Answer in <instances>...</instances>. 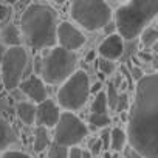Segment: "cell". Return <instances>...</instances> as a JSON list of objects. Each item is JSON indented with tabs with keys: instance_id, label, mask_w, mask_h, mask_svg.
<instances>
[{
	"instance_id": "484cf974",
	"label": "cell",
	"mask_w": 158,
	"mask_h": 158,
	"mask_svg": "<svg viewBox=\"0 0 158 158\" xmlns=\"http://www.w3.org/2000/svg\"><path fill=\"white\" fill-rule=\"evenodd\" d=\"M127 102H129V99H127V95H126V93L118 95V102H116L115 112H124V110L127 109Z\"/></svg>"
},
{
	"instance_id": "4dcf8cb0",
	"label": "cell",
	"mask_w": 158,
	"mask_h": 158,
	"mask_svg": "<svg viewBox=\"0 0 158 158\" xmlns=\"http://www.w3.org/2000/svg\"><path fill=\"white\" fill-rule=\"evenodd\" d=\"M132 73H133V76L136 77V81H139V79L143 77V74H141V70H139V68H133V70H132Z\"/></svg>"
},
{
	"instance_id": "277c9868",
	"label": "cell",
	"mask_w": 158,
	"mask_h": 158,
	"mask_svg": "<svg viewBox=\"0 0 158 158\" xmlns=\"http://www.w3.org/2000/svg\"><path fill=\"white\" fill-rule=\"evenodd\" d=\"M77 56L73 51H67L60 47H53L42 59L40 74L42 82L56 85L62 84L76 71Z\"/></svg>"
},
{
	"instance_id": "4fadbf2b",
	"label": "cell",
	"mask_w": 158,
	"mask_h": 158,
	"mask_svg": "<svg viewBox=\"0 0 158 158\" xmlns=\"http://www.w3.org/2000/svg\"><path fill=\"white\" fill-rule=\"evenodd\" d=\"M16 139H17L16 138V132L11 127V124L6 119L0 118V150H3L10 144L16 143Z\"/></svg>"
},
{
	"instance_id": "8fae6325",
	"label": "cell",
	"mask_w": 158,
	"mask_h": 158,
	"mask_svg": "<svg viewBox=\"0 0 158 158\" xmlns=\"http://www.w3.org/2000/svg\"><path fill=\"white\" fill-rule=\"evenodd\" d=\"M19 89L34 102L40 104L45 99H48V90L45 87V84L42 82V79L37 76H30L28 79L22 81L19 84Z\"/></svg>"
},
{
	"instance_id": "9a60e30c",
	"label": "cell",
	"mask_w": 158,
	"mask_h": 158,
	"mask_svg": "<svg viewBox=\"0 0 158 158\" xmlns=\"http://www.w3.org/2000/svg\"><path fill=\"white\" fill-rule=\"evenodd\" d=\"M16 113L19 116V119L27 124V126H31L34 124V118H36V107L30 102H19L16 106Z\"/></svg>"
},
{
	"instance_id": "d4e9b609",
	"label": "cell",
	"mask_w": 158,
	"mask_h": 158,
	"mask_svg": "<svg viewBox=\"0 0 158 158\" xmlns=\"http://www.w3.org/2000/svg\"><path fill=\"white\" fill-rule=\"evenodd\" d=\"M13 14V8L10 5H5V3H0V22L6 20L8 17H11Z\"/></svg>"
},
{
	"instance_id": "7402d4cb",
	"label": "cell",
	"mask_w": 158,
	"mask_h": 158,
	"mask_svg": "<svg viewBox=\"0 0 158 158\" xmlns=\"http://www.w3.org/2000/svg\"><path fill=\"white\" fill-rule=\"evenodd\" d=\"M106 101H107V109L115 110L116 109V102H118V93H116V87L115 85H109V90L106 93Z\"/></svg>"
},
{
	"instance_id": "6da1fadb",
	"label": "cell",
	"mask_w": 158,
	"mask_h": 158,
	"mask_svg": "<svg viewBox=\"0 0 158 158\" xmlns=\"http://www.w3.org/2000/svg\"><path fill=\"white\" fill-rule=\"evenodd\" d=\"M126 136L130 147L143 158H158V76L155 73L136 81Z\"/></svg>"
},
{
	"instance_id": "f546056e",
	"label": "cell",
	"mask_w": 158,
	"mask_h": 158,
	"mask_svg": "<svg viewBox=\"0 0 158 158\" xmlns=\"http://www.w3.org/2000/svg\"><path fill=\"white\" fill-rule=\"evenodd\" d=\"M126 156H127V158H143V156H141L136 150H133L132 147H129V149L126 150Z\"/></svg>"
},
{
	"instance_id": "44dd1931",
	"label": "cell",
	"mask_w": 158,
	"mask_h": 158,
	"mask_svg": "<svg viewBox=\"0 0 158 158\" xmlns=\"http://www.w3.org/2000/svg\"><path fill=\"white\" fill-rule=\"evenodd\" d=\"M48 158H68V149L64 146H59L56 143H50Z\"/></svg>"
},
{
	"instance_id": "9c48e42d",
	"label": "cell",
	"mask_w": 158,
	"mask_h": 158,
	"mask_svg": "<svg viewBox=\"0 0 158 158\" xmlns=\"http://www.w3.org/2000/svg\"><path fill=\"white\" fill-rule=\"evenodd\" d=\"M56 42H59L60 48L74 53V50H79L85 44V37L70 22H62L56 30Z\"/></svg>"
},
{
	"instance_id": "2e32d148",
	"label": "cell",
	"mask_w": 158,
	"mask_h": 158,
	"mask_svg": "<svg viewBox=\"0 0 158 158\" xmlns=\"http://www.w3.org/2000/svg\"><path fill=\"white\" fill-rule=\"evenodd\" d=\"M126 144H127V136H126V132L119 127H115L110 130V147L113 152H121L126 149Z\"/></svg>"
},
{
	"instance_id": "603a6c76",
	"label": "cell",
	"mask_w": 158,
	"mask_h": 158,
	"mask_svg": "<svg viewBox=\"0 0 158 158\" xmlns=\"http://www.w3.org/2000/svg\"><path fill=\"white\" fill-rule=\"evenodd\" d=\"M98 67H99V71L101 74H112L115 71V64L110 62V60H106V59H99L98 60Z\"/></svg>"
},
{
	"instance_id": "f1b7e54d",
	"label": "cell",
	"mask_w": 158,
	"mask_h": 158,
	"mask_svg": "<svg viewBox=\"0 0 158 158\" xmlns=\"http://www.w3.org/2000/svg\"><path fill=\"white\" fill-rule=\"evenodd\" d=\"M68 158H81V149L79 147L68 149Z\"/></svg>"
},
{
	"instance_id": "3957f363",
	"label": "cell",
	"mask_w": 158,
	"mask_h": 158,
	"mask_svg": "<svg viewBox=\"0 0 158 158\" xmlns=\"http://www.w3.org/2000/svg\"><path fill=\"white\" fill-rule=\"evenodd\" d=\"M158 0H130L115 10V28L121 39H133L156 17Z\"/></svg>"
},
{
	"instance_id": "7c38bea8",
	"label": "cell",
	"mask_w": 158,
	"mask_h": 158,
	"mask_svg": "<svg viewBox=\"0 0 158 158\" xmlns=\"http://www.w3.org/2000/svg\"><path fill=\"white\" fill-rule=\"evenodd\" d=\"M123 51H124V44H123V39L116 33L107 36L98 48L101 59H106V60H110V62L121 57Z\"/></svg>"
},
{
	"instance_id": "836d02e7",
	"label": "cell",
	"mask_w": 158,
	"mask_h": 158,
	"mask_svg": "<svg viewBox=\"0 0 158 158\" xmlns=\"http://www.w3.org/2000/svg\"><path fill=\"white\" fill-rule=\"evenodd\" d=\"M3 54H5V50H3V47L0 45V64H2V59H3Z\"/></svg>"
},
{
	"instance_id": "e0dca14e",
	"label": "cell",
	"mask_w": 158,
	"mask_h": 158,
	"mask_svg": "<svg viewBox=\"0 0 158 158\" xmlns=\"http://www.w3.org/2000/svg\"><path fill=\"white\" fill-rule=\"evenodd\" d=\"M50 146V133L44 127H36L34 130V139H33V149L34 152H42Z\"/></svg>"
},
{
	"instance_id": "52a82bcc",
	"label": "cell",
	"mask_w": 158,
	"mask_h": 158,
	"mask_svg": "<svg viewBox=\"0 0 158 158\" xmlns=\"http://www.w3.org/2000/svg\"><path fill=\"white\" fill-rule=\"evenodd\" d=\"M89 135V127L71 112H60L59 121L54 126V141L67 149L77 147Z\"/></svg>"
},
{
	"instance_id": "cb8c5ba5",
	"label": "cell",
	"mask_w": 158,
	"mask_h": 158,
	"mask_svg": "<svg viewBox=\"0 0 158 158\" xmlns=\"http://www.w3.org/2000/svg\"><path fill=\"white\" fill-rule=\"evenodd\" d=\"M89 152L92 153V156H98V155L102 152V143H101L99 138H96V139H93V141L90 143V150H89Z\"/></svg>"
},
{
	"instance_id": "d6986e66",
	"label": "cell",
	"mask_w": 158,
	"mask_h": 158,
	"mask_svg": "<svg viewBox=\"0 0 158 158\" xmlns=\"http://www.w3.org/2000/svg\"><path fill=\"white\" fill-rule=\"evenodd\" d=\"M90 113H99V115H106L107 113V101H106V93L104 92H99L95 96Z\"/></svg>"
},
{
	"instance_id": "4316f807",
	"label": "cell",
	"mask_w": 158,
	"mask_h": 158,
	"mask_svg": "<svg viewBox=\"0 0 158 158\" xmlns=\"http://www.w3.org/2000/svg\"><path fill=\"white\" fill-rule=\"evenodd\" d=\"M2 158H31V156L28 153H23L19 150H6V152H3Z\"/></svg>"
},
{
	"instance_id": "83f0119b",
	"label": "cell",
	"mask_w": 158,
	"mask_h": 158,
	"mask_svg": "<svg viewBox=\"0 0 158 158\" xmlns=\"http://www.w3.org/2000/svg\"><path fill=\"white\" fill-rule=\"evenodd\" d=\"M99 139H101V143H102V149H109V141H110V130H104Z\"/></svg>"
},
{
	"instance_id": "1f68e13d",
	"label": "cell",
	"mask_w": 158,
	"mask_h": 158,
	"mask_svg": "<svg viewBox=\"0 0 158 158\" xmlns=\"http://www.w3.org/2000/svg\"><path fill=\"white\" fill-rule=\"evenodd\" d=\"M139 57L144 59V60H147V62H152V56L149 53H139Z\"/></svg>"
},
{
	"instance_id": "30bf717a",
	"label": "cell",
	"mask_w": 158,
	"mask_h": 158,
	"mask_svg": "<svg viewBox=\"0 0 158 158\" xmlns=\"http://www.w3.org/2000/svg\"><path fill=\"white\" fill-rule=\"evenodd\" d=\"M59 116H60V112H59L57 104L53 99L48 98L44 102L37 104L34 121L37 123V127H44V129L48 130V129H51V127H54L57 124Z\"/></svg>"
},
{
	"instance_id": "e575fe53",
	"label": "cell",
	"mask_w": 158,
	"mask_h": 158,
	"mask_svg": "<svg viewBox=\"0 0 158 158\" xmlns=\"http://www.w3.org/2000/svg\"><path fill=\"white\" fill-rule=\"evenodd\" d=\"M95 54H96V53H95V51H92V53H90V54L87 56V59H89V60H92V59L95 57Z\"/></svg>"
},
{
	"instance_id": "ffe728a7",
	"label": "cell",
	"mask_w": 158,
	"mask_h": 158,
	"mask_svg": "<svg viewBox=\"0 0 158 158\" xmlns=\"http://www.w3.org/2000/svg\"><path fill=\"white\" fill-rule=\"evenodd\" d=\"M89 124L92 126V129H104L110 124V118L109 115H99V113H90L89 116Z\"/></svg>"
},
{
	"instance_id": "5b68a950",
	"label": "cell",
	"mask_w": 158,
	"mask_h": 158,
	"mask_svg": "<svg viewBox=\"0 0 158 158\" xmlns=\"http://www.w3.org/2000/svg\"><path fill=\"white\" fill-rule=\"evenodd\" d=\"M71 19L87 31L102 30L112 20V8L106 2L96 0H76L70 5Z\"/></svg>"
},
{
	"instance_id": "d6a6232c",
	"label": "cell",
	"mask_w": 158,
	"mask_h": 158,
	"mask_svg": "<svg viewBox=\"0 0 158 158\" xmlns=\"http://www.w3.org/2000/svg\"><path fill=\"white\" fill-rule=\"evenodd\" d=\"M81 158H93L89 150H81Z\"/></svg>"
},
{
	"instance_id": "d590c367",
	"label": "cell",
	"mask_w": 158,
	"mask_h": 158,
	"mask_svg": "<svg viewBox=\"0 0 158 158\" xmlns=\"http://www.w3.org/2000/svg\"><path fill=\"white\" fill-rule=\"evenodd\" d=\"M99 87H101V84L98 82V84L95 85V89H93V92H99Z\"/></svg>"
},
{
	"instance_id": "ba28073f",
	"label": "cell",
	"mask_w": 158,
	"mask_h": 158,
	"mask_svg": "<svg viewBox=\"0 0 158 158\" xmlns=\"http://www.w3.org/2000/svg\"><path fill=\"white\" fill-rule=\"evenodd\" d=\"M28 64V54L23 47L8 48L2 59V82L6 90H13L19 87L22 82V76Z\"/></svg>"
},
{
	"instance_id": "7a4b0ae2",
	"label": "cell",
	"mask_w": 158,
	"mask_h": 158,
	"mask_svg": "<svg viewBox=\"0 0 158 158\" xmlns=\"http://www.w3.org/2000/svg\"><path fill=\"white\" fill-rule=\"evenodd\" d=\"M20 30L25 42L33 50H44L56 47V13L50 5L31 3L22 14Z\"/></svg>"
},
{
	"instance_id": "8992f818",
	"label": "cell",
	"mask_w": 158,
	"mask_h": 158,
	"mask_svg": "<svg viewBox=\"0 0 158 158\" xmlns=\"http://www.w3.org/2000/svg\"><path fill=\"white\" fill-rule=\"evenodd\" d=\"M90 96V79L84 70H76L57 90V102L65 112L82 109ZM57 106V107H59Z\"/></svg>"
},
{
	"instance_id": "ac0fdd59",
	"label": "cell",
	"mask_w": 158,
	"mask_h": 158,
	"mask_svg": "<svg viewBox=\"0 0 158 158\" xmlns=\"http://www.w3.org/2000/svg\"><path fill=\"white\" fill-rule=\"evenodd\" d=\"M139 36H141V45H143L146 50L153 48V47L156 45L158 31H156V27H155V25H149L147 28H144Z\"/></svg>"
},
{
	"instance_id": "5bb4252c",
	"label": "cell",
	"mask_w": 158,
	"mask_h": 158,
	"mask_svg": "<svg viewBox=\"0 0 158 158\" xmlns=\"http://www.w3.org/2000/svg\"><path fill=\"white\" fill-rule=\"evenodd\" d=\"M0 37H2V42H3L6 47H10V48H13V47H20V30H19L16 25H13V23L6 25V27L2 30V34H0Z\"/></svg>"
},
{
	"instance_id": "8d00e7d4",
	"label": "cell",
	"mask_w": 158,
	"mask_h": 158,
	"mask_svg": "<svg viewBox=\"0 0 158 158\" xmlns=\"http://www.w3.org/2000/svg\"><path fill=\"white\" fill-rule=\"evenodd\" d=\"M104 158H113V156H112V153H109V152H106V153H104Z\"/></svg>"
}]
</instances>
